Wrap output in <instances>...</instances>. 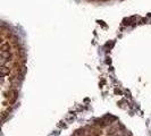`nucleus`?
Segmentation results:
<instances>
[{"mask_svg": "<svg viewBox=\"0 0 151 136\" xmlns=\"http://www.w3.org/2000/svg\"><path fill=\"white\" fill-rule=\"evenodd\" d=\"M1 74H2V76H7V75L10 74L11 69L10 68H8V67H6V66H1Z\"/></svg>", "mask_w": 151, "mask_h": 136, "instance_id": "2", "label": "nucleus"}, {"mask_svg": "<svg viewBox=\"0 0 151 136\" xmlns=\"http://www.w3.org/2000/svg\"><path fill=\"white\" fill-rule=\"evenodd\" d=\"M101 135V131L97 129V128H90L89 132H85V136H100Z\"/></svg>", "mask_w": 151, "mask_h": 136, "instance_id": "1", "label": "nucleus"}]
</instances>
